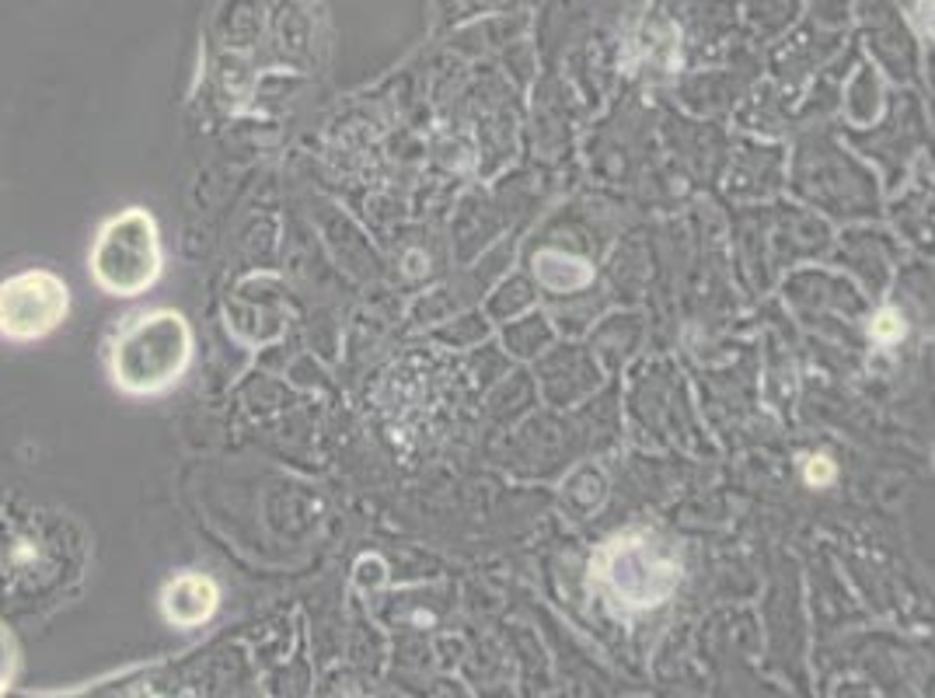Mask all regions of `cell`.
<instances>
[{"mask_svg": "<svg viewBox=\"0 0 935 698\" xmlns=\"http://www.w3.org/2000/svg\"><path fill=\"white\" fill-rule=\"evenodd\" d=\"M193 356V332L175 311H150L119 332L112 353L116 384L133 395H158L175 384Z\"/></svg>", "mask_w": 935, "mask_h": 698, "instance_id": "cell-1", "label": "cell"}, {"mask_svg": "<svg viewBox=\"0 0 935 698\" xmlns=\"http://www.w3.org/2000/svg\"><path fill=\"white\" fill-rule=\"evenodd\" d=\"M92 272L109 294H144L161 272V242L154 220L144 210H126L109 220L95 242Z\"/></svg>", "mask_w": 935, "mask_h": 698, "instance_id": "cell-2", "label": "cell"}, {"mask_svg": "<svg viewBox=\"0 0 935 698\" xmlns=\"http://www.w3.org/2000/svg\"><path fill=\"white\" fill-rule=\"evenodd\" d=\"M600 580L626 608H656L678 587V566L649 538H618L597 555Z\"/></svg>", "mask_w": 935, "mask_h": 698, "instance_id": "cell-3", "label": "cell"}, {"mask_svg": "<svg viewBox=\"0 0 935 698\" xmlns=\"http://www.w3.org/2000/svg\"><path fill=\"white\" fill-rule=\"evenodd\" d=\"M66 315V286L53 272L36 269L0 286V329L14 339H36Z\"/></svg>", "mask_w": 935, "mask_h": 698, "instance_id": "cell-4", "label": "cell"}, {"mask_svg": "<svg viewBox=\"0 0 935 698\" xmlns=\"http://www.w3.org/2000/svg\"><path fill=\"white\" fill-rule=\"evenodd\" d=\"M217 584L210 580V576H199V573H189V576H179V580H171L165 587V619L171 625H182V628H193V625H203L206 619L217 611Z\"/></svg>", "mask_w": 935, "mask_h": 698, "instance_id": "cell-5", "label": "cell"}, {"mask_svg": "<svg viewBox=\"0 0 935 698\" xmlns=\"http://www.w3.org/2000/svg\"><path fill=\"white\" fill-rule=\"evenodd\" d=\"M900 335H904V318L897 311H883L873 321V339H879V343H897Z\"/></svg>", "mask_w": 935, "mask_h": 698, "instance_id": "cell-6", "label": "cell"}, {"mask_svg": "<svg viewBox=\"0 0 935 698\" xmlns=\"http://www.w3.org/2000/svg\"><path fill=\"white\" fill-rule=\"evenodd\" d=\"M830 479H835V465H830L827 457H810L806 482H810V486H827Z\"/></svg>", "mask_w": 935, "mask_h": 698, "instance_id": "cell-7", "label": "cell"}]
</instances>
